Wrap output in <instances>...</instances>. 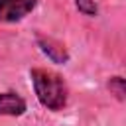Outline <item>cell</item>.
<instances>
[{"mask_svg":"<svg viewBox=\"0 0 126 126\" xmlns=\"http://www.w3.org/2000/svg\"><path fill=\"white\" fill-rule=\"evenodd\" d=\"M35 43H37L39 51H41L49 61H53V63H57V65H65V63L69 61V51H67V47H65L59 39H55V37H51V35L37 33V35H35Z\"/></svg>","mask_w":126,"mask_h":126,"instance_id":"obj_3","label":"cell"},{"mask_svg":"<svg viewBox=\"0 0 126 126\" xmlns=\"http://www.w3.org/2000/svg\"><path fill=\"white\" fill-rule=\"evenodd\" d=\"M28 110V102L16 91H2L0 93V116H22Z\"/></svg>","mask_w":126,"mask_h":126,"instance_id":"obj_4","label":"cell"},{"mask_svg":"<svg viewBox=\"0 0 126 126\" xmlns=\"http://www.w3.org/2000/svg\"><path fill=\"white\" fill-rule=\"evenodd\" d=\"M106 87H108L110 94L116 96V100L124 102V98H126V81H124L120 75H112V77H108Z\"/></svg>","mask_w":126,"mask_h":126,"instance_id":"obj_5","label":"cell"},{"mask_svg":"<svg viewBox=\"0 0 126 126\" xmlns=\"http://www.w3.org/2000/svg\"><path fill=\"white\" fill-rule=\"evenodd\" d=\"M75 6L81 14L89 16V18H94L98 14V6H96L94 0H75Z\"/></svg>","mask_w":126,"mask_h":126,"instance_id":"obj_6","label":"cell"},{"mask_svg":"<svg viewBox=\"0 0 126 126\" xmlns=\"http://www.w3.org/2000/svg\"><path fill=\"white\" fill-rule=\"evenodd\" d=\"M30 79L33 85L35 98L43 108L51 112H59L67 106L69 87L59 73L43 69V67H33L30 71Z\"/></svg>","mask_w":126,"mask_h":126,"instance_id":"obj_1","label":"cell"},{"mask_svg":"<svg viewBox=\"0 0 126 126\" xmlns=\"http://www.w3.org/2000/svg\"><path fill=\"white\" fill-rule=\"evenodd\" d=\"M39 0H0V24H16L30 16Z\"/></svg>","mask_w":126,"mask_h":126,"instance_id":"obj_2","label":"cell"}]
</instances>
